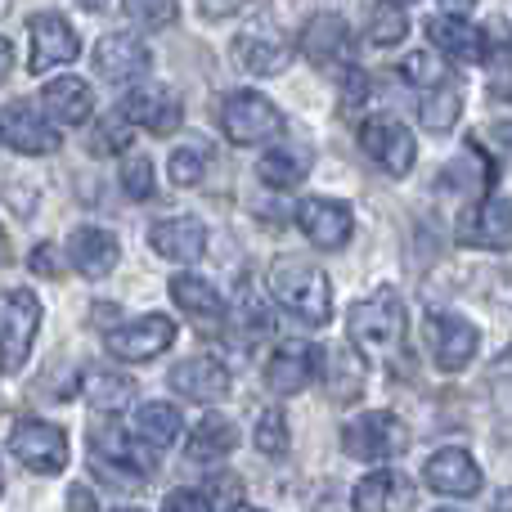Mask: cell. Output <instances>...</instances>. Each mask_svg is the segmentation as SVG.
<instances>
[{
	"label": "cell",
	"mask_w": 512,
	"mask_h": 512,
	"mask_svg": "<svg viewBox=\"0 0 512 512\" xmlns=\"http://www.w3.org/2000/svg\"><path fill=\"white\" fill-rule=\"evenodd\" d=\"M270 292L288 315H297L301 324L324 328L333 319V288H328V274L310 261L297 256H283L270 265Z\"/></svg>",
	"instance_id": "cell-1"
},
{
	"label": "cell",
	"mask_w": 512,
	"mask_h": 512,
	"mask_svg": "<svg viewBox=\"0 0 512 512\" xmlns=\"http://www.w3.org/2000/svg\"><path fill=\"white\" fill-rule=\"evenodd\" d=\"M405 301L396 288H378L373 297L355 301L351 315H346V337H351L360 351H396L405 342Z\"/></svg>",
	"instance_id": "cell-2"
},
{
	"label": "cell",
	"mask_w": 512,
	"mask_h": 512,
	"mask_svg": "<svg viewBox=\"0 0 512 512\" xmlns=\"http://www.w3.org/2000/svg\"><path fill=\"white\" fill-rule=\"evenodd\" d=\"M90 463H95L99 477H108L113 486H140V481L153 477L158 459L153 450L140 441L135 432H122V427H95L90 436Z\"/></svg>",
	"instance_id": "cell-3"
},
{
	"label": "cell",
	"mask_w": 512,
	"mask_h": 512,
	"mask_svg": "<svg viewBox=\"0 0 512 512\" xmlns=\"http://www.w3.org/2000/svg\"><path fill=\"white\" fill-rule=\"evenodd\" d=\"M342 450L351 454L355 463H387L400 459L409 450V427L400 423L387 409H369V414H355L351 423L342 427Z\"/></svg>",
	"instance_id": "cell-4"
},
{
	"label": "cell",
	"mask_w": 512,
	"mask_h": 512,
	"mask_svg": "<svg viewBox=\"0 0 512 512\" xmlns=\"http://www.w3.org/2000/svg\"><path fill=\"white\" fill-rule=\"evenodd\" d=\"M36 328H41V301H36V292H27V288L0 292V369L5 373H18L27 364Z\"/></svg>",
	"instance_id": "cell-5"
},
{
	"label": "cell",
	"mask_w": 512,
	"mask_h": 512,
	"mask_svg": "<svg viewBox=\"0 0 512 512\" xmlns=\"http://www.w3.org/2000/svg\"><path fill=\"white\" fill-rule=\"evenodd\" d=\"M360 149L378 162L387 176H409L418 162V144H414V131H409L400 117L391 113H373L360 122Z\"/></svg>",
	"instance_id": "cell-6"
},
{
	"label": "cell",
	"mask_w": 512,
	"mask_h": 512,
	"mask_svg": "<svg viewBox=\"0 0 512 512\" xmlns=\"http://www.w3.org/2000/svg\"><path fill=\"white\" fill-rule=\"evenodd\" d=\"M221 131L234 144H265L283 135V113L256 90H234L221 99Z\"/></svg>",
	"instance_id": "cell-7"
},
{
	"label": "cell",
	"mask_w": 512,
	"mask_h": 512,
	"mask_svg": "<svg viewBox=\"0 0 512 512\" xmlns=\"http://www.w3.org/2000/svg\"><path fill=\"white\" fill-rule=\"evenodd\" d=\"M9 450L36 477H54L68 468V436H63V427L41 423V418H18L9 427Z\"/></svg>",
	"instance_id": "cell-8"
},
{
	"label": "cell",
	"mask_w": 512,
	"mask_h": 512,
	"mask_svg": "<svg viewBox=\"0 0 512 512\" xmlns=\"http://www.w3.org/2000/svg\"><path fill=\"white\" fill-rule=\"evenodd\" d=\"M108 351L126 364H144V360H158L171 342H176V319L171 315H140L131 324H117L108 328Z\"/></svg>",
	"instance_id": "cell-9"
},
{
	"label": "cell",
	"mask_w": 512,
	"mask_h": 512,
	"mask_svg": "<svg viewBox=\"0 0 512 512\" xmlns=\"http://www.w3.org/2000/svg\"><path fill=\"white\" fill-rule=\"evenodd\" d=\"M427 342H432V360L441 373H463L472 360H477V346H481V333L472 319L463 315H450V310H436L427 319Z\"/></svg>",
	"instance_id": "cell-10"
},
{
	"label": "cell",
	"mask_w": 512,
	"mask_h": 512,
	"mask_svg": "<svg viewBox=\"0 0 512 512\" xmlns=\"http://www.w3.org/2000/svg\"><path fill=\"white\" fill-rule=\"evenodd\" d=\"M459 243L481 252H512V203L504 194H486L459 216Z\"/></svg>",
	"instance_id": "cell-11"
},
{
	"label": "cell",
	"mask_w": 512,
	"mask_h": 512,
	"mask_svg": "<svg viewBox=\"0 0 512 512\" xmlns=\"http://www.w3.org/2000/svg\"><path fill=\"white\" fill-rule=\"evenodd\" d=\"M27 36H32V59H27V68L41 77V72L50 68H63V63H72L81 54V41L77 32L68 27V18L63 14H32L27 18Z\"/></svg>",
	"instance_id": "cell-12"
},
{
	"label": "cell",
	"mask_w": 512,
	"mask_h": 512,
	"mask_svg": "<svg viewBox=\"0 0 512 512\" xmlns=\"http://www.w3.org/2000/svg\"><path fill=\"white\" fill-rule=\"evenodd\" d=\"M319 360H324V346L279 342V351L265 360V387L274 396H297V391H306L319 378Z\"/></svg>",
	"instance_id": "cell-13"
},
{
	"label": "cell",
	"mask_w": 512,
	"mask_h": 512,
	"mask_svg": "<svg viewBox=\"0 0 512 512\" xmlns=\"http://www.w3.org/2000/svg\"><path fill=\"white\" fill-rule=\"evenodd\" d=\"M297 225L319 252H337L351 243L355 216H351V203H342V198H306L297 207Z\"/></svg>",
	"instance_id": "cell-14"
},
{
	"label": "cell",
	"mask_w": 512,
	"mask_h": 512,
	"mask_svg": "<svg viewBox=\"0 0 512 512\" xmlns=\"http://www.w3.org/2000/svg\"><path fill=\"white\" fill-rule=\"evenodd\" d=\"M149 63H153L149 45L131 32H108V36L95 41V72L104 81H113V86H131V81H140L144 72H149Z\"/></svg>",
	"instance_id": "cell-15"
},
{
	"label": "cell",
	"mask_w": 512,
	"mask_h": 512,
	"mask_svg": "<svg viewBox=\"0 0 512 512\" xmlns=\"http://www.w3.org/2000/svg\"><path fill=\"white\" fill-rule=\"evenodd\" d=\"M0 144L23 158H41V153L59 149V131L32 104H5L0 108Z\"/></svg>",
	"instance_id": "cell-16"
},
{
	"label": "cell",
	"mask_w": 512,
	"mask_h": 512,
	"mask_svg": "<svg viewBox=\"0 0 512 512\" xmlns=\"http://www.w3.org/2000/svg\"><path fill=\"white\" fill-rule=\"evenodd\" d=\"M423 481L445 499H477L481 495V468L468 450H459V445L436 450L423 468Z\"/></svg>",
	"instance_id": "cell-17"
},
{
	"label": "cell",
	"mask_w": 512,
	"mask_h": 512,
	"mask_svg": "<svg viewBox=\"0 0 512 512\" xmlns=\"http://www.w3.org/2000/svg\"><path fill=\"white\" fill-rule=\"evenodd\" d=\"M355 36L346 27L342 14H315L306 27H301V54L319 68H337V63H351Z\"/></svg>",
	"instance_id": "cell-18"
},
{
	"label": "cell",
	"mask_w": 512,
	"mask_h": 512,
	"mask_svg": "<svg viewBox=\"0 0 512 512\" xmlns=\"http://www.w3.org/2000/svg\"><path fill=\"white\" fill-rule=\"evenodd\" d=\"M171 387L176 396L185 400H198V405H216V400L230 396V369L212 355H189L171 369Z\"/></svg>",
	"instance_id": "cell-19"
},
{
	"label": "cell",
	"mask_w": 512,
	"mask_h": 512,
	"mask_svg": "<svg viewBox=\"0 0 512 512\" xmlns=\"http://www.w3.org/2000/svg\"><path fill=\"white\" fill-rule=\"evenodd\" d=\"M234 63L252 77H274L292 63V45L274 27H248V32L234 36Z\"/></svg>",
	"instance_id": "cell-20"
},
{
	"label": "cell",
	"mask_w": 512,
	"mask_h": 512,
	"mask_svg": "<svg viewBox=\"0 0 512 512\" xmlns=\"http://www.w3.org/2000/svg\"><path fill=\"white\" fill-rule=\"evenodd\" d=\"M355 512H414L418 495H414V481L396 468H378L355 486L351 495Z\"/></svg>",
	"instance_id": "cell-21"
},
{
	"label": "cell",
	"mask_w": 512,
	"mask_h": 512,
	"mask_svg": "<svg viewBox=\"0 0 512 512\" xmlns=\"http://www.w3.org/2000/svg\"><path fill=\"white\" fill-rule=\"evenodd\" d=\"M122 113L131 117V126H144V131H153V135H171V131H180V122H185V104H180V95L171 86L131 90Z\"/></svg>",
	"instance_id": "cell-22"
},
{
	"label": "cell",
	"mask_w": 512,
	"mask_h": 512,
	"mask_svg": "<svg viewBox=\"0 0 512 512\" xmlns=\"http://www.w3.org/2000/svg\"><path fill=\"white\" fill-rule=\"evenodd\" d=\"M68 261L86 279H108L117 270V261H122V243H117V234L99 230V225H81L68 239Z\"/></svg>",
	"instance_id": "cell-23"
},
{
	"label": "cell",
	"mask_w": 512,
	"mask_h": 512,
	"mask_svg": "<svg viewBox=\"0 0 512 512\" xmlns=\"http://www.w3.org/2000/svg\"><path fill=\"white\" fill-rule=\"evenodd\" d=\"M149 248L167 261H198L207 252V225L194 221V216H167V221H153L149 225Z\"/></svg>",
	"instance_id": "cell-24"
},
{
	"label": "cell",
	"mask_w": 512,
	"mask_h": 512,
	"mask_svg": "<svg viewBox=\"0 0 512 512\" xmlns=\"http://www.w3.org/2000/svg\"><path fill=\"white\" fill-rule=\"evenodd\" d=\"M427 41H432V50H441L450 63H481L486 59V36H481L468 18L436 14L432 23H427Z\"/></svg>",
	"instance_id": "cell-25"
},
{
	"label": "cell",
	"mask_w": 512,
	"mask_h": 512,
	"mask_svg": "<svg viewBox=\"0 0 512 512\" xmlns=\"http://www.w3.org/2000/svg\"><path fill=\"white\" fill-rule=\"evenodd\" d=\"M364 360L351 351V346H324V360H319V378L328 382V396L337 405H351V400L364 396Z\"/></svg>",
	"instance_id": "cell-26"
},
{
	"label": "cell",
	"mask_w": 512,
	"mask_h": 512,
	"mask_svg": "<svg viewBox=\"0 0 512 512\" xmlns=\"http://www.w3.org/2000/svg\"><path fill=\"white\" fill-rule=\"evenodd\" d=\"M41 99H45V113L63 126H86L90 113H95V95H90V86L81 77H54L41 90Z\"/></svg>",
	"instance_id": "cell-27"
},
{
	"label": "cell",
	"mask_w": 512,
	"mask_h": 512,
	"mask_svg": "<svg viewBox=\"0 0 512 512\" xmlns=\"http://www.w3.org/2000/svg\"><path fill=\"white\" fill-rule=\"evenodd\" d=\"M171 301H176L185 315H194L198 324H221L225 319V297L203 274H176V279H171Z\"/></svg>",
	"instance_id": "cell-28"
},
{
	"label": "cell",
	"mask_w": 512,
	"mask_h": 512,
	"mask_svg": "<svg viewBox=\"0 0 512 512\" xmlns=\"http://www.w3.org/2000/svg\"><path fill=\"white\" fill-rule=\"evenodd\" d=\"M180 427H185V418H180V409L171 405V400H144V405L135 409L131 432L140 436L149 450H167L180 436Z\"/></svg>",
	"instance_id": "cell-29"
},
{
	"label": "cell",
	"mask_w": 512,
	"mask_h": 512,
	"mask_svg": "<svg viewBox=\"0 0 512 512\" xmlns=\"http://www.w3.org/2000/svg\"><path fill=\"white\" fill-rule=\"evenodd\" d=\"M81 396H86V405L99 409V414H122L135 396V382L113 369H90L86 378H81Z\"/></svg>",
	"instance_id": "cell-30"
},
{
	"label": "cell",
	"mask_w": 512,
	"mask_h": 512,
	"mask_svg": "<svg viewBox=\"0 0 512 512\" xmlns=\"http://www.w3.org/2000/svg\"><path fill=\"white\" fill-rule=\"evenodd\" d=\"M239 445V427L225 414H207L203 423H194V436H189V459L194 463H216L225 454H234Z\"/></svg>",
	"instance_id": "cell-31"
},
{
	"label": "cell",
	"mask_w": 512,
	"mask_h": 512,
	"mask_svg": "<svg viewBox=\"0 0 512 512\" xmlns=\"http://www.w3.org/2000/svg\"><path fill=\"white\" fill-rule=\"evenodd\" d=\"M256 176H261V185L270 189H297L301 180L310 176V153L306 149H292V144H279V149H270L261 162H256Z\"/></svg>",
	"instance_id": "cell-32"
},
{
	"label": "cell",
	"mask_w": 512,
	"mask_h": 512,
	"mask_svg": "<svg viewBox=\"0 0 512 512\" xmlns=\"http://www.w3.org/2000/svg\"><path fill=\"white\" fill-rule=\"evenodd\" d=\"M463 113V86H454V77L445 81V86H432L418 95V117H423V126L432 135H445L454 122H459Z\"/></svg>",
	"instance_id": "cell-33"
},
{
	"label": "cell",
	"mask_w": 512,
	"mask_h": 512,
	"mask_svg": "<svg viewBox=\"0 0 512 512\" xmlns=\"http://www.w3.org/2000/svg\"><path fill=\"white\" fill-rule=\"evenodd\" d=\"M400 72H405V81H414L418 90H432V86L450 81V59H445L441 50H414V54H405Z\"/></svg>",
	"instance_id": "cell-34"
},
{
	"label": "cell",
	"mask_w": 512,
	"mask_h": 512,
	"mask_svg": "<svg viewBox=\"0 0 512 512\" xmlns=\"http://www.w3.org/2000/svg\"><path fill=\"white\" fill-rule=\"evenodd\" d=\"M364 36H369L373 45H382V50H387V45H400L409 36V14L396 5V0H382V5H373L369 32Z\"/></svg>",
	"instance_id": "cell-35"
},
{
	"label": "cell",
	"mask_w": 512,
	"mask_h": 512,
	"mask_svg": "<svg viewBox=\"0 0 512 512\" xmlns=\"http://www.w3.org/2000/svg\"><path fill=\"white\" fill-rule=\"evenodd\" d=\"M135 126L131 117L117 108V113H108L104 122H95V131H90V153H99V158H108V153H122L126 144H131Z\"/></svg>",
	"instance_id": "cell-36"
},
{
	"label": "cell",
	"mask_w": 512,
	"mask_h": 512,
	"mask_svg": "<svg viewBox=\"0 0 512 512\" xmlns=\"http://www.w3.org/2000/svg\"><path fill=\"white\" fill-rule=\"evenodd\" d=\"M256 450L265 454V459H283L288 454V445H292V436H288V418L279 414V409H265L261 418H256Z\"/></svg>",
	"instance_id": "cell-37"
},
{
	"label": "cell",
	"mask_w": 512,
	"mask_h": 512,
	"mask_svg": "<svg viewBox=\"0 0 512 512\" xmlns=\"http://www.w3.org/2000/svg\"><path fill=\"white\" fill-rule=\"evenodd\" d=\"M167 176H171V185H180V189L198 185V180L207 176V153L198 149V144L176 149V153H171V162H167Z\"/></svg>",
	"instance_id": "cell-38"
},
{
	"label": "cell",
	"mask_w": 512,
	"mask_h": 512,
	"mask_svg": "<svg viewBox=\"0 0 512 512\" xmlns=\"http://www.w3.org/2000/svg\"><path fill=\"white\" fill-rule=\"evenodd\" d=\"M122 9L135 27H171L176 23V0H122Z\"/></svg>",
	"instance_id": "cell-39"
},
{
	"label": "cell",
	"mask_w": 512,
	"mask_h": 512,
	"mask_svg": "<svg viewBox=\"0 0 512 512\" xmlns=\"http://www.w3.org/2000/svg\"><path fill=\"white\" fill-rule=\"evenodd\" d=\"M122 194L135 198V203H144V198H153V162L149 158H126L122 162Z\"/></svg>",
	"instance_id": "cell-40"
},
{
	"label": "cell",
	"mask_w": 512,
	"mask_h": 512,
	"mask_svg": "<svg viewBox=\"0 0 512 512\" xmlns=\"http://www.w3.org/2000/svg\"><path fill=\"white\" fill-rule=\"evenodd\" d=\"M162 512H212V499L203 490H171L162 499Z\"/></svg>",
	"instance_id": "cell-41"
},
{
	"label": "cell",
	"mask_w": 512,
	"mask_h": 512,
	"mask_svg": "<svg viewBox=\"0 0 512 512\" xmlns=\"http://www.w3.org/2000/svg\"><path fill=\"white\" fill-rule=\"evenodd\" d=\"M32 270L41 274V279H59V274H63V261H59V252H54L50 243H41V248L32 252Z\"/></svg>",
	"instance_id": "cell-42"
},
{
	"label": "cell",
	"mask_w": 512,
	"mask_h": 512,
	"mask_svg": "<svg viewBox=\"0 0 512 512\" xmlns=\"http://www.w3.org/2000/svg\"><path fill=\"white\" fill-rule=\"evenodd\" d=\"M68 512H99L95 490H90V486H72L68 490Z\"/></svg>",
	"instance_id": "cell-43"
},
{
	"label": "cell",
	"mask_w": 512,
	"mask_h": 512,
	"mask_svg": "<svg viewBox=\"0 0 512 512\" xmlns=\"http://www.w3.org/2000/svg\"><path fill=\"white\" fill-rule=\"evenodd\" d=\"M239 5H243V0H203V9H207V14H212V18L234 14V9H239Z\"/></svg>",
	"instance_id": "cell-44"
},
{
	"label": "cell",
	"mask_w": 512,
	"mask_h": 512,
	"mask_svg": "<svg viewBox=\"0 0 512 512\" xmlns=\"http://www.w3.org/2000/svg\"><path fill=\"white\" fill-rule=\"evenodd\" d=\"M9 68H14V45L0 36V86H5V77H9Z\"/></svg>",
	"instance_id": "cell-45"
},
{
	"label": "cell",
	"mask_w": 512,
	"mask_h": 512,
	"mask_svg": "<svg viewBox=\"0 0 512 512\" xmlns=\"http://www.w3.org/2000/svg\"><path fill=\"white\" fill-rule=\"evenodd\" d=\"M472 5H477V0H441V9L445 14H454V18H468Z\"/></svg>",
	"instance_id": "cell-46"
},
{
	"label": "cell",
	"mask_w": 512,
	"mask_h": 512,
	"mask_svg": "<svg viewBox=\"0 0 512 512\" xmlns=\"http://www.w3.org/2000/svg\"><path fill=\"white\" fill-rule=\"evenodd\" d=\"M495 144H499L504 153H512V122H499V126H495Z\"/></svg>",
	"instance_id": "cell-47"
},
{
	"label": "cell",
	"mask_w": 512,
	"mask_h": 512,
	"mask_svg": "<svg viewBox=\"0 0 512 512\" xmlns=\"http://www.w3.org/2000/svg\"><path fill=\"white\" fill-rule=\"evenodd\" d=\"M9 256H14V248H9V234L0 230V265H9Z\"/></svg>",
	"instance_id": "cell-48"
},
{
	"label": "cell",
	"mask_w": 512,
	"mask_h": 512,
	"mask_svg": "<svg viewBox=\"0 0 512 512\" xmlns=\"http://www.w3.org/2000/svg\"><path fill=\"white\" fill-rule=\"evenodd\" d=\"M490 512H512V490H504V495L495 499V508H490Z\"/></svg>",
	"instance_id": "cell-49"
},
{
	"label": "cell",
	"mask_w": 512,
	"mask_h": 512,
	"mask_svg": "<svg viewBox=\"0 0 512 512\" xmlns=\"http://www.w3.org/2000/svg\"><path fill=\"white\" fill-rule=\"evenodd\" d=\"M81 9H90V14H99V9H108V0H77Z\"/></svg>",
	"instance_id": "cell-50"
},
{
	"label": "cell",
	"mask_w": 512,
	"mask_h": 512,
	"mask_svg": "<svg viewBox=\"0 0 512 512\" xmlns=\"http://www.w3.org/2000/svg\"><path fill=\"white\" fill-rule=\"evenodd\" d=\"M230 512H265V508H252V504H234Z\"/></svg>",
	"instance_id": "cell-51"
},
{
	"label": "cell",
	"mask_w": 512,
	"mask_h": 512,
	"mask_svg": "<svg viewBox=\"0 0 512 512\" xmlns=\"http://www.w3.org/2000/svg\"><path fill=\"white\" fill-rule=\"evenodd\" d=\"M9 14V0H0V18H5Z\"/></svg>",
	"instance_id": "cell-52"
},
{
	"label": "cell",
	"mask_w": 512,
	"mask_h": 512,
	"mask_svg": "<svg viewBox=\"0 0 512 512\" xmlns=\"http://www.w3.org/2000/svg\"><path fill=\"white\" fill-rule=\"evenodd\" d=\"M117 512H140V508H117Z\"/></svg>",
	"instance_id": "cell-53"
},
{
	"label": "cell",
	"mask_w": 512,
	"mask_h": 512,
	"mask_svg": "<svg viewBox=\"0 0 512 512\" xmlns=\"http://www.w3.org/2000/svg\"><path fill=\"white\" fill-rule=\"evenodd\" d=\"M436 512H459V508H436Z\"/></svg>",
	"instance_id": "cell-54"
},
{
	"label": "cell",
	"mask_w": 512,
	"mask_h": 512,
	"mask_svg": "<svg viewBox=\"0 0 512 512\" xmlns=\"http://www.w3.org/2000/svg\"><path fill=\"white\" fill-rule=\"evenodd\" d=\"M0 490H5V481H0Z\"/></svg>",
	"instance_id": "cell-55"
},
{
	"label": "cell",
	"mask_w": 512,
	"mask_h": 512,
	"mask_svg": "<svg viewBox=\"0 0 512 512\" xmlns=\"http://www.w3.org/2000/svg\"><path fill=\"white\" fill-rule=\"evenodd\" d=\"M396 5H405V0H396Z\"/></svg>",
	"instance_id": "cell-56"
}]
</instances>
